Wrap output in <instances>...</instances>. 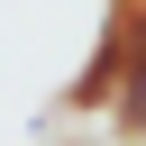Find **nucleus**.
Segmentation results:
<instances>
[{
    "mask_svg": "<svg viewBox=\"0 0 146 146\" xmlns=\"http://www.w3.org/2000/svg\"><path fill=\"white\" fill-rule=\"evenodd\" d=\"M119 137H128V146H146V73L119 91Z\"/></svg>",
    "mask_w": 146,
    "mask_h": 146,
    "instance_id": "f257e3e1",
    "label": "nucleus"
}]
</instances>
